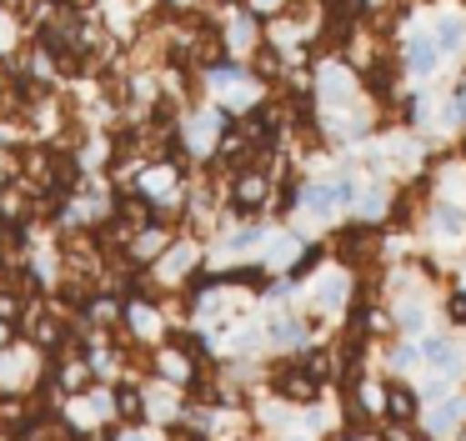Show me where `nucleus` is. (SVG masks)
<instances>
[{
	"label": "nucleus",
	"instance_id": "1",
	"mask_svg": "<svg viewBox=\"0 0 466 441\" xmlns=\"http://www.w3.org/2000/svg\"><path fill=\"white\" fill-rule=\"evenodd\" d=\"M436 60H441V40L436 36H411L406 40V66H411L416 76H431Z\"/></svg>",
	"mask_w": 466,
	"mask_h": 441
},
{
	"label": "nucleus",
	"instance_id": "2",
	"mask_svg": "<svg viewBox=\"0 0 466 441\" xmlns=\"http://www.w3.org/2000/svg\"><path fill=\"white\" fill-rule=\"evenodd\" d=\"M266 196H271V186H266V176H256V170H246V176L236 180V210H241V216H256V210L266 206Z\"/></svg>",
	"mask_w": 466,
	"mask_h": 441
},
{
	"label": "nucleus",
	"instance_id": "3",
	"mask_svg": "<svg viewBox=\"0 0 466 441\" xmlns=\"http://www.w3.org/2000/svg\"><path fill=\"white\" fill-rule=\"evenodd\" d=\"M276 130H281V116H276L271 106H266V110H251V116L241 120V136L251 140V146H271Z\"/></svg>",
	"mask_w": 466,
	"mask_h": 441
},
{
	"label": "nucleus",
	"instance_id": "4",
	"mask_svg": "<svg viewBox=\"0 0 466 441\" xmlns=\"http://www.w3.org/2000/svg\"><path fill=\"white\" fill-rule=\"evenodd\" d=\"M351 80H356V76H351L346 66H321V90H326L331 100H351V96H356Z\"/></svg>",
	"mask_w": 466,
	"mask_h": 441
},
{
	"label": "nucleus",
	"instance_id": "5",
	"mask_svg": "<svg viewBox=\"0 0 466 441\" xmlns=\"http://www.w3.org/2000/svg\"><path fill=\"white\" fill-rule=\"evenodd\" d=\"M461 36H466V26H461L456 15H446L441 26H436V40H441V50H456V46H461Z\"/></svg>",
	"mask_w": 466,
	"mask_h": 441
},
{
	"label": "nucleus",
	"instance_id": "6",
	"mask_svg": "<svg viewBox=\"0 0 466 441\" xmlns=\"http://www.w3.org/2000/svg\"><path fill=\"white\" fill-rule=\"evenodd\" d=\"M361 10H366V0H326V15H331V20H346V26H351Z\"/></svg>",
	"mask_w": 466,
	"mask_h": 441
},
{
	"label": "nucleus",
	"instance_id": "7",
	"mask_svg": "<svg viewBox=\"0 0 466 441\" xmlns=\"http://www.w3.org/2000/svg\"><path fill=\"white\" fill-rule=\"evenodd\" d=\"M256 70H261V76H281V56H276V46L256 50Z\"/></svg>",
	"mask_w": 466,
	"mask_h": 441
},
{
	"label": "nucleus",
	"instance_id": "8",
	"mask_svg": "<svg viewBox=\"0 0 466 441\" xmlns=\"http://www.w3.org/2000/svg\"><path fill=\"white\" fill-rule=\"evenodd\" d=\"M161 246H166L161 231H141V241H136V256H161Z\"/></svg>",
	"mask_w": 466,
	"mask_h": 441
},
{
	"label": "nucleus",
	"instance_id": "9",
	"mask_svg": "<svg viewBox=\"0 0 466 441\" xmlns=\"http://www.w3.org/2000/svg\"><path fill=\"white\" fill-rule=\"evenodd\" d=\"M436 220H441V231H446V236H461V226H466V216H461V210H451V206H441V210H436Z\"/></svg>",
	"mask_w": 466,
	"mask_h": 441
},
{
	"label": "nucleus",
	"instance_id": "10",
	"mask_svg": "<svg viewBox=\"0 0 466 441\" xmlns=\"http://www.w3.org/2000/svg\"><path fill=\"white\" fill-rule=\"evenodd\" d=\"M391 411H396V416H416V396H411V391H391Z\"/></svg>",
	"mask_w": 466,
	"mask_h": 441
},
{
	"label": "nucleus",
	"instance_id": "11",
	"mask_svg": "<svg viewBox=\"0 0 466 441\" xmlns=\"http://www.w3.org/2000/svg\"><path fill=\"white\" fill-rule=\"evenodd\" d=\"M366 251V231H346L341 236V256H361Z\"/></svg>",
	"mask_w": 466,
	"mask_h": 441
},
{
	"label": "nucleus",
	"instance_id": "12",
	"mask_svg": "<svg viewBox=\"0 0 466 441\" xmlns=\"http://www.w3.org/2000/svg\"><path fill=\"white\" fill-rule=\"evenodd\" d=\"M361 210H366V216H381V210H386V196H381V190H366V196H361Z\"/></svg>",
	"mask_w": 466,
	"mask_h": 441
},
{
	"label": "nucleus",
	"instance_id": "13",
	"mask_svg": "<svg viewBox=\"0 0 466 441\" xmlns=\"http://www.w3.org/2000/svg\"><path fill=\"white\" fill-rule=\"evenodd\" d=\"M401 326L406 331H421V306H401Z\"/></svg>",
	"mask_w": 466,
	"mask_h": 441
},
{
	"label": "nucleus",
	"instance_id": "14",
	"mask_svg": "<svg viewBox=\"0 0 466 441\" xmlns=\"http://www.w3.org/2000/svg\"><path fill=\"white\" fill-rule=\"evenodd\" d=\"M161 371L166 376H186V356H161Z\"/></svg>",
	"mask_w": 466,
	"mask_h": 441
},
{
	"label": "nucleus",
	"instance_id": "15",
	"mask_svg": "<svg viewBox=\"0 0 466 441\" xmlns=\"http://www.w3.org/2000/svg\"><path fill=\"white\" fill-rule=\"evenodd\" d=\"M121 411L126 416H141V396H136V391H121Z\"/></svg>",
	"mask_w": 466,
	"mask_h": 441
},
{
	"label": "nucleus",
	"instance_id": "16",
	"mask_svg": "<svg viewBox=\"0 0 466 441\" xmlns=\"http://www.w3.org/2000/svg\"><path fill=\"white\" fill-rule=\"evenodd\" d=\"M451 321H456V326L466 321V296H451Z\"/></svg>",
	"mask_w": 466,
	"mask_h": 441
},
{
	"label": "nucleus",
	"instance_id": "17",
	"mask_svg": "<svg viewBox=\"0 0 466 441\" xmlns=\"http://www.w3.org/2000/svg\"><path fill=\"white\" fill-rule=\"evenodd\" d=\"M456 110L466 116V80H461V90H456Z\"/></svg>",
	"mask_w": 466,
	"mask_h": 441
},
{
	"label": "nucleus",
	"instance_id": "18",
	"mask_svg": "<svg viewBox=\"0 0 466 441\" xmlns=\"http://www.w3.org/2000/svg\"><path fill=\"white\" fill-rule=\"evenodd\" d=\"M251 5H256V10H276L281 0H251Z\"/></svg>",
	"mask_w": 466,
	"mask_h": 441
},
{
	"label": "nucleus",
	"instance_id": "19",
	"mask_svg": "<svg viewBox=\"0 0 466 441\" xmlns=\"http://www.w3.org/2000/svg\"><path fill=\"white\" fill-rule=\"evenodd\" d=\"M386 441H406V431H401V426H391V436H386Z\"/></svg>",
	"mask_w": 466,
	"mask_h": 441
},
{
	"label": "nucleus",
	"instance_id": "20",
	"mask_svg": "<svg viewBox=\"0 0 466 441\" xmlns=\"http://www.w3.org/2000/svg\"><path fill=\"white\" fill-rule=\"evenodd\" d=\"M121 441H146V436H121Z\"/></svg>",
	"mask_w": 466,
	"mask_h": 441
}]
</instances>
